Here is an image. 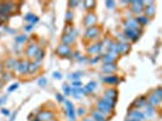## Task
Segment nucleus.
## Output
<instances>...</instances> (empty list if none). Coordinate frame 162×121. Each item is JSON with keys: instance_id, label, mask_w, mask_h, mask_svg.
Masks as SVG:
<instances>
[{"instance_id": "f257e3e1", "label": "nucleus", "mask_w": 162, "mask_h": 121, "mask_svg": "<svg viewBox=\"0 0 162 121\" xmlns=\"http://www.w3.org/2000/svg\"><path fill=\"white\" fill-rule=\"evenodd\" d=\"M96 107H97V110L98 112H100L103 115H105V116H109V115H111V113H113V109L114 108H111L108 103H105L103 99H99L98 102H97V104H96Z\"/></svg>"}, {"instance_id": "f03ea898", "label": "nucleus", "mask_w": 162, "mask_h": 121, "mask_svg": "<svg viewBox=\"0 0 162 121\" xmlns=\"http://www.w3.org/2000/svg\"><path fill=\"white\" fill-rule=\"evenodd\" d=\"M127 119H133V120H139V121H144L145 119V114L141 113L139 109H134L132 108L131 110H128V116Z\"/></svg>"}, {"instance_id": "7ed1b4c3", "label": "nucleus", "mask_w": 162, "mask_h": 121, "mask_svg": "<svg viewBox=\"0 0 162 121\" xmlns=\"http://www.w3.org/2000/svg\"><path fill=\"white\" fill-rule=\"evenodd\" d=\"M130 5H131V11L136 15L144 12V1H130Z\"/></svg>"}, {"instance_id": "20e7f679", "label": "nucleus", "mask_w": 162, "mask_h": 121, "mask_svg": "<svg viewBox=\"0 0 162 121\" xmlns=\"http://www.w3.org/2000/svg\"><path fill=\"white\" fill-rule=\"evenodd\" d=\"M99 33H100V29H99L97 25H93V27L89 28V29L86 30L85 38H86V39H94V38H97V36L99 35Z\"/></svg>"}, {"instance_id": "39448f33", "label": "nucleus", "mask_w": 162, "mask_h": 121, "mask_svg": "<svg viewBox=\"0 0 162 121\" xmlns=\"http://www.w3.org/2000/svg\"><path fill=\"white\" fill-rule=\"evenodd\" d=\"M56 53L58 55V56H61V57H67V56H69L70 53H71V50L68 45H64V44H61L57 50H56Z\"/></svg>"}, {"instance_id": "423d86ee", "label": "nucleus", "mask_w": 162, "mask_h": 121, "mask_svg": "<svg viewBox=\"0 0 162 121\" xmlns=\"http://www.w3.org/2000/svg\"><path fill=\"white\" fill-rule=\"evenodd\" d=\"M125 35L127 38V40H131V41H137L139 39V33L138 30H133V29H125Z\"/></svg>"}, {"instance_id": "0eeeda50", "label": "nucleus", "mask_w": 162, "mask_h": 121, "mask_svg": "<svg viewBox=\"0 0 162 121\" xmlns=\"http://www.w3.org/2000/svg\"><path fill=\"white\" fill-rule=\"evenodd\" d=\"M96 22H97V18H96V15L94 13H87L85 20H84V25L89 29L93 25H96Z\"/></svg>"}, {"instance_id": "6e6552de", "label": "nucleus", "mask_w": 162, "mask_h": 121, "mask_svg": "<svg viewBox=\"0 0 162 121\" xmlns=\"http://www.w3.org/2000/svg\"><path fill=\"white\" fill-rule=\"evenodd\" d=\"M148 105V99L145 96H140L138 97L134 102H133V108L134 109H140V108H144Z\"/></svg>"}, {"instance_id": "1a4fd4ad", "label": "nucleus", "mask_w": 162, "mask_h": 121, "mask_svg": "<svg viewBox=\"0 0 162 121\" xmlns=\"http://www.w3.org/2000/svg\"><path fill=\"white\" fill-rule=\"evenodd\" d=\"M38 51H39V47H38L36 44H30L27 47V50H25V55H27L28 58H32V57H35V55L38 53Z\"/></svg>"}, {"instance_id": "9d476101", "label": "nucleus", "mask_w": 162, "mask_h": 121, "mask_svg": "<svg viewBox=\"0 0 162 121\" xmlns=\"http://www.w3.org/2000/svg\"><path fill=\"white\" fill-rule=\"evenodd\" d=\"M146 99H148V104H150V105H153L154 108L161 104V100H160V98H159V97L156 96V95H155L154 92H153V93H150L149 96L146 97Z\"/></svg>"}, {"instance_id": "9b49d317", "label": "nucleus", "mask_w": 162, "mask_h": 121, "mask_svg": "<svg viewBox=\"0 0 162 121\" xmlns=\"http://www.w3.org/2000/svg\"><path fill=\"white\" fill-rule=\"evenodd\" d=\"M130 50V45L126 43H117L116 44V53L117 55H125Z\"/></svg>"}, {"instance_id": "f8f14e48", "label": "nucleus", "mask_w": 162, "mask_h": 121, "mask_svg": "<svg viewBox=\"0 0 162 121\" xmlns=\"http://www.w3.org/2000/svg\"><path fill=\"white\" fill-rule=\"evenodd\" d=\"M38 119L40 121H51V119H53V113L50 110H44L38 115Z\"/></svg>"}, {"instance_id": "ddd939ff", "label": "nucleus", "mask_w": 162, "mask_h": 121, "mask_svg": "<svg viewBox=\"0 0 162 121\" xmlns=\"http://www.w3.org/2000/svg\"><path fill=\"white\" fill-rule=\"evenodd\" d=\"M104 97L105 98H109V99H111V100H115L117 99V90L114 89V87H111V89H108L107 91H105V93H104Z\"/></svg>"}, {"instance_id": "4468645a", "label": "nucleus", "mask_w": 162, "mask_h": 121, "mask_svg": "<svg viewBox=\"0 0 162 121\" xmlns=\"http://www.w3.org/2000/svg\"><path fill=\"white\" fill-rule=\"evenodd\" d=\"M66 108H67V113H68V116L70 118V120H74L75 119V110H74L73 103L69 100H66Z\"/></svg>"}, {"instance_id": "2eb2a0df", "label": "nucleus", "mask_w": 162, "mask_h": 121, "mask_svg": "<svg viewBox=\"0 0 162 121\" xmlns=\"http://www.w3.org/2000/svg\"><path fill=\"white\" fill-rule=\"evenodd\" d=\"M144 12H145V17H153L154 15H155V12H156V9H155V5H154V2L151 1L150 2V7L148 6V7H144Z\"/></svg>"}, {"instance_id": "dca6fc26", "label": "nucleus", "mask_w": 162, "mask_h": 121, "mask_svg": "<svg viewBox=\"0 0 162 121\" xmlns=\"http://www.w3.org/2000/svg\"><path fill=\"white\" fill-rule=\"evenodd\" d=\"M28 66H29V63L27 61H21V62H18L16 69L18 70L20 74H25V73H28Z\"/></svg>"}, {"instance_id": "f3484780", "label": "nucleus", "mask_w": 162, "mask_h": 121, "mask_svg": "<svg viewBox=\"0 0 162 121\" xmlns=\"http://www.w3.org/2000/svg\"><path fill=\"white\" fill-rule=\"evenodd\" d=\"M17 64H18V62H17L16 59L9 58V59L5 62V68H6L7 70H13V69L17 68Z\"/></svg>"}, {"instance_id": "a211bd4d", "label": "nucleus", "mask_w": 162, "mask_h": 121, "mask_svg": "<svg viewBox=\"0 0 162 121\" xmlns=\"http://www.w3.org/2000/svg\"><path fill=\"white\" fill-rule=\"evenodd\" d=\"M102 59H103L104 64H113L116 61V56L115 53H107L105 56H103Z\"/></svg>"}, {"instance_id": "6ab92c4d", "label": "nucleus", "mask_w": 162, "mask_h": 121, "mask_svg": "<svg viewBox=\"0 0 162 121\" xmlns=\"http://www.w3.org/2000/svg\"><path fill=\"white\" fill-rule=\"evenodd\" d=\"M92 119L94 121H107V116L105 115H103L100 112H98L97 109L96 110H92Z\"/></svg>"}, {"instance_id": "aec40b11", "label": "nucleus", "mask_w": 162, "mask_h": 121, "mask_svg": "<svg viewBox=\"0 0 162 121\" xmlns=\"http://www.w3.org/2000/svg\"><path fill=\"white\" fill-rule=\"evenodd\" d=\"M116 66L113 63V64H104L102 67V72L107 73V74H113L114 72H116Z\"/></svg>"}, {"instance_id": "412c9836", "label": "nucleus", "mask_w": 162, "mask_h": 121, "mask_svg": "<svg viewBox=\"0 0 162 121\" xmlns=\"http://www.w3.org/2000/svg\"><path fill=\"white\" fill-rule=\"evenodd\" d=\"M62 43H63L64 45H68V46H69L70 44H73V43H74V36H73V34H63V36H62Z\"/></svg>"}, {"instance_id": "4be33fe9", "label": "nucleus", "mask_w": 162, "mask_h": 121, "mask_svg": "<svg viewBox=\"0 0 162 121\" xmlns=\"http://www.w3.org/2000/svg\"><path fill=\"white\" fill-rule=\"evenodd\" d=\"M102 43H98L96 45H93V47H89L87 48V53H91V55H94V53H98L100 50H102Z\"/></svg>"}, {"instance_id": "5701e85b", "label": "nucleus", "mask_w": 162, "mask_h": 121, "mask_svg": "<svg viewBox=\"0 0 162 121\" xmlns=\"http://www.w3.org/2000/svg\"><path fill=\"white\" fill-rule=\"evenodd\" d=\"M96 87H97L96 82H94V81H90V82L84 87V91H85V93H90V92H93V91H94Z\"/></svg>"}, {"instance_id": "b1692460", "label": "nucleus", "mask_w": 162, "mask_h": 121, "mask_svg": "<svg viewBox=\"0 0 162 121\" xmlns=\"http://www.w3.org/2000/svg\"><path fill=\"white\" fill-rule=\"evenodd\" d=\"M104 81L107 82V84H110V85H115L116 82L119 81V79L114 76V75H108L107 78H104Z\"/></svg>"}, {"instance_id": "393cba45", "label": "nucleus", "mask_w": 162, "mask_h": 121, "mask_svg": "<svg viewBox=\"0 0 162 121\" xmlns=\"http://www.w3.org/2000/svg\"><path fill=\"white\" fill-rule=\"evenodd\" d=\"M38 70H39V66H38V63H29V66H28V73H30V74H35Z\"/></svg>"}, {"instance_id": "a878e982", "label": "nucleus", "mask_w": 162, "mask_h": 121, "mask_svg": "<svg viewBox=\"0 0 162 121\" xmlns=\"http://www.w3.org/2000/svg\"><path fill=\"white\" fill-rule=\"evenodd\" d=\"M136 20H137V22H138L140 25H145V24L149 23V18H148V17H145L144 15H140V16H138Z\"/></svg>"}, {"instance_id": "bb28decb", "label": "nucleus", "mask_w": 162, "mask_h": 121, "mask_svg": "<svg viewBox=\"0 0 162 121\" xmlns=\"http://www.w3.org/2000/svg\"><path fill=\"white\" fill-rule=\"evenodd\" d=\"M25 21H28V22H30V24H34L38 22V17L36 16H34V15H32V13H28L27 16H25Z\"/></svg>"}, {"instance_id": "cd10ccee", "label": "nucleus", "mask_w": 162, "mask_h": 121, "mask_svg": "<svg viewBox=\"0 0 162 121\" xmlns=\"http://www.w3.org/2000/svg\"><path fill=\"white\" fill-rule=\"evenodd\" d=\"M145 109H146V115L145 116H153L154 114H155V108L153 107V105H150V104H148L146 107H145Z\"/></svg>"}, {"instance_id": "c85d7f7f", "label": "nucleus", "mask_w": 162, "mask_h": 121, "mask_svg": "<svg viewBox=\"0 0 162 121\" xmlns=\"http://www.w3.org/2000/svg\"><path fill=\"white\" fill-rule=\"evenodd\" d=\"M63 92H64V95L66 96H69L71 95V92H73V89H71V85H64L63 86Z\"/></svg>"}, {"instance_id": "c756f323", "label": "nucleus", "mask_w": 162, "mask_h": 121, "mask_svg": "<svg viewBox=\"0 0 162 121\" xmlns=\"http://www.w3.org/2000/svg\"><path fill=\"white\" fill-rule=\"evenodd\" d=\"M25 40H27V36H25V35H17V36L15 38V41L18 43V44H23Z\"/></svg>"}, {"instance_id": "7c9ffc66", "label": "nucleus", "mask_w": 162, "mask_h": 121, "mask_svg": "<svg viewBox=\"0 0 162 121\" xmlns=\"http://www.w3.org/2000/svg\"><path fill=\"white\" fill-rule=\"evenodd\" d=\"M34 58H35V61H36V62H39L40 59H43V58H44V51L39 50V51H38V53L35 55V57H34Z\"/></svg>"}, {"instance_id": "2f4dec72", "label": "nucleus", "mask_w": 162, "mask_h": 121, "mask_svg": "<svg viewBox=\"0 0 162 121\" xmlns=\"http://www.w3.org/2000/svg\"><path fill=\"white\" fill-rule=\"evenodd\" d=\"M154 93L159 97V98H160V100L162 102V87H157V89H155Z\"/></svg>"}, {"instance_id": "473e14b6", "label": "nucleus", "mask_w": 162, "mask_h": 121, "mask_svg": "<svg viewBox=\"0 0 162 121\" xmlns=\"http://www.w3.org/2000/svg\"><path fill=\"white\" fill-rule=\"evenodd\" d=\"M80 75H81V73H80V72H76V73H74L73 75H70L69 79H73L74 81H77V80L80 79Z\"/></svg>"}, {"instance_id": "72a5a7b5", "label": "nucleus", "mask_w": 162, "mask_h": 121, "mask_svg": "<svg viewBox=\"0 0 162 121\" xmlns=\"http://www.w3.org/2000/svg\"><path fill=\"white\" fill-rule=\"evenodd\" d=\"M71 86H73L74 89H81L82 84H81V81H80V80H77V81H74V82L71 84Z\"/></svg>"}, {"instance_id": "f704fd0d", "label": "nucleus", "mask_w": 162, "mask_h": 121, "mask_svg": "<svg viewBox=\"0 0 162 121\" xmlns=\"http://www.w3.org/2000/svg\"><path fill=\"white\" fill-rule=\"evenodd\" d=\"M10 79H11V75H10V73H5V74L2 73V79H1V80H2L4 82H5V81H9Z\"/></svg>"}, {"instance_id": "c9c22d12", "label": "nucleus", "mask_w": 162, "mask_h": 121, "mask_svg": "<svg viewBox=\"0 0 162 121\" xmlns=\"http://www.w3.org/2000/svg\"><path fill=\"white\" fill-rule=\"evenodd\" d=\"M84 5L86 6V9H89V10H90V9H92L91 6H94V5H96V2H94V1H85V2H84Z\"/></svg>"}, {"instance_id": "e433bc0d", "label": "nucleus", "mask_w": 162, "mask_h": 121, "mask_svg": "<svg viewBox=\"0 0 162 121\" xmlns=\"http://www.w3.org/2000/svg\"><path fill=\"white\" fill-rule=\"evenodd\" d=\"M66 16H67V22H71L73 21V12L71 11H67V13H66Z\"/></svg>"}, {"instance_id": "4c0bfd02", "label": "nucleus", "mask_w": 162, "mask_h": 121, "mask_svg": "<svg viewBox=\"0 0 162 121\" xmlns=\"http://www.w3.org/2000/svg\"><path fill=\"white\" fill-rule=\"evenodd\" d=\"M71 33H73V25L68 24L67 28L64 29V34H71Z\"/></svg>"}, {"instance_id": "58836bf2", "label": "nucleus", "mask_w": 162, "mask_h": 121, "mask_svg": "<svg viewBox=\"0 0 162 121\" xmlns=\"http://www.w3.org/2000/svg\"><path fill=\"white\" fill-rule=\"evenodd\" d=\"M38 84H39L40 86H45V84H46V79H45V78H41V79H39Z\"/></svg>"}, {"instance_id": "ea45409f", "label": "nucleus", "mask_w": 162, "mask_h": 121, "mask_svg": "<svg viewBox=\"0 0 162 121\" xmlns=\"http://www.w3.org/2000/svg\"><path fill=\"white\" fill-rule=\"evenodd\" d=\"M105 4H107V6H108V9H114V5H115L114 1H107Z\"/></svg>"}, {"instance_id": "a19ab883", "label": "nucleus", "mask_w": 162, "mask_h": 121, "mask_svg": "<svg viewBox=\"0 0 162 121\" xmlns=\"http://www.w3.org/2000/svg\"><path fill=\"white\" fill-rule=\"evenodd\" d=\"M17 87H18V84H13L12 86H10V87H9V92H12V91H15Z\"/></svg>"}, {"instance_id": "79ce46f5", "label": "nucleus", "mask_w": 162, "mask_h": 121, "mask_svg": "<svg viewBox=\"0 0 162 121\" xmlns=\"http://www.w3.org/2000/svg\"><path fill=\"white\" fill-rule=\"evenodd\" d=\"M77 115H79V116L85 115V109H84V108H79V109H77Z\"/></svg>"}, {"instance_id": "37998d69", "label": "nucleus", "mask_w": 162, "mask_h": 121, "mask_svg": "<svg viewBox=\"0 0 162 121\" xmlns=\"http://www.w3.org/2000/svg\"><path fill=\"white\" fill-rule=\"evenodd\" d=\"M56 98H57V100H58V102H61V103H62V102H64V97L61 96L59 93H57V95H56Z\"/></svg>"}, {"instance_id": "c03bdc74", "label": "nucleus", "mask_w": 162, "mask_h": 121, "mask_svg": "<svg viewBox=\"0 0 162 121\" xmlns=\"http://www.w3.org/2000/svg\"><path fill=\"white\" fill-rule=\"evenodd\" d=\"M1 113H2V115H5V116H9V115H10V112H9L7 109H1Z\"/></svg>"}, {"instance_id": "a18cd8bd", "label": "nucleus", "mask_w": 162, "mask_h": 121, "mask_svg": "<svg viewBox=\"0 0 162 121\" xmlns=\"http://www.w3.org/2000/svg\"><path fill=\"white\" fill-rule=\"evenodd\" d=\"M53 76H55L56 79H61V78H62V75H61V74H59L58 72H55V73H53Z\"/></svg>"}, {"instance_id": "49530a36", "label": "nucleus", "mask_w": 162, "mask_h": 121, "mask_svg": "<svg viewBox=\"0 0 162 121\" xmlns=\"http://www.w3.org/2000/svg\"><path fill=\"white\" fill-rule=\"evenodd\" d=\"M70 6H77L79 5V1H71V2H69Z\"/></svg>"}, {"instance_id": "de8ad7c7", "label": "nucleus", "mask_w": 162, "mask_h": 121, "mask_svg": "<svg viewBox=\"0 0 162 121\" xmlns=\"http://www.w3.org/2000/svg\"><path fill=\"white\" fill-rule=\"evenodd\" d=\"M5 100H6V96L1 97V98H0V105H1L2 103H5Z\"/></svg>"}, {"instance_id": "09e8293b", "label": "nucleus", "mask_w": 162, "mask_h": 121, "mask_svg": "<svg viewBox=\"0 0 162 121\" xmlns=\"http://www.w3.org/2000/svg\"><path fill=\"white\" fill-rule=\"evenodd\" d=\"M16 114H17V113H13V115H11V118H10V121H13L15 119H16Z\"/></svg>"}, {"instance_id": "8fccbe9b", "label": "nucleus", "mask_w": 162, "mask_h": 121, "mask_svg": "<svg viewBox=\"0 0 162 121\" xmlns=\"http://www.w3.org/2000/svg\"><path fill=\"white\" fill-rule=\"evenodd\" d=\"M84 121H94V120L92 119V116H89V118H85Z\"/></svg>"}, {"instance_id": "3c124183", "label": "nucleus", "mask_w": 162, "mask_h": 121, "mask_svg": "<svg viewBox=\"0 0 162 121\" xmlns=\"http://www.w3.org/2000/svg\"><path fill=\"white\" fill-rule=\"evenodd\" d=\"M32 27H33V24H28V25L25 27V30H30V29H32Z\"/></svg>"}, {"instance_id": "603ef678", "label": "nucleus", "mask_w": 162, "mask_h": 121, "mask_svg": "<svg viewBox=\"0 0 162 121\" xmlns=\"http://www.w3.org/2000/svg\"><path fill=\"white\" fill-rule=\"evenodd\" d=\"M126 121H139V120H133V119H126Z\"/></svg>"}, {"instance_id": "864d4df0", "label": "nucleus", "mask_w": 162, "mask_h": 121, "mask_svg": "<svg viewBox=\"0 0 162 121\" xmlns=\"http://www.w3.org/2000/svg\"><path fill=\"white\" fill-rule=\"evenodd\" d=\"M2 85H4V81H2V80H0V87H1Z\"/></svg>"}, {"instance_id": "5fc2aeb1", "label": "nucleus", "mask_w": 162, "mask_h": 121, "mask_svg": "<svg viewBox=\"0 0 162 121\" xmlns=\"http://www.w3.org/2000/svg\"><path fill=\"white\" fill-rule=\"evenodd\" d=\"M1 70H2V66L0 64V73H1Z\"/></svg>"}, {"instance_id": "6e6d98bb", "label": "nucleus", "mask_w": 162, "mask_h": 121, "mask_svg": "<svg viewBox=\"0 0 162 121\" xmlns=\"http://www.w3.org/2000/svg\"><path fill=\"white\" fill-rule=\"evenodd\" d=\"M34 121H40V120H39V119H38V118H36V119H35V120H34Z\"/></svg>"}, {"instance_id": "4d7b16f0", "label": "nucleus", "mask_w": 162, "mask_h": 121, "mask_svg": "<svg viewBox=\"0 0 162 121\" xmlns=\"http://www.w3.org/2000/svg\"><path fill=\"white\" fill-rule=\"evenodd\" d=\"M70 121H74V120H70Z\"/></svg>"}, {"instance_id": "13d9d810", "label": "nucleus", "mask_w": 162, "mask_h": 121, "mask_svg": "<svg viewBox=\"0 0 162 121\" xmlns=\"http://www.w3.org/2000/svg\"><path fill=\"white\" fill-rule=\"evenodd\" d=\"M52 121H53V120H52Z\"/></svg>"}]
</instances>
